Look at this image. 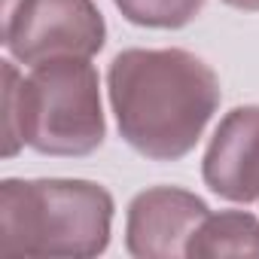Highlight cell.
Returning <instances> with one entry per match:
<instances>
[{
  "label": "cell",
  "instance_id": "cell-1",
  "mask_svg": "<svg viewBox=\"0 0 259 259\" xmlns=\"http://www.w3.org/2000/svg\"><path fill=\"white\" fill-rule=\"evenodd\" d=\"M107 92L119 135L153 162H177L195 150L220 107L217 73L186 49L119 52Z\"/></svg>",
  "mask_w": 259,
  "mask_h": 259
},
{
  "label": "cell",
  "instance_id": "cell-2",
  "mask_svg": "<svg viewBox=\"0 0 259 259\" xmlns=\"http://www.w3.org/2000/svg\"><path fill=\"white\" fill-rule=\"evenodd\" d=\"M101 79L89 58H58L28 76L4 61V156L22 147L43 156H89L104 144Z\"/></svg>",
  "mask_w": 259,
  "mask_h": 259
},
{
  "label": "cell",
  "instance_id": "cell-3",
  "mask_svg": "<svg viewBox=\"0 0 259 259\" xmlns=\"http://www.w3.org/2000/svg\"><path fill=\"white\" fill-rule=\"evenodd\" d=\"M113 195L92 180H4L0 259H89L107 250Z\"/></svg>",
  "mask_w": 259,
  "mask_h": 259
},
{
  "label": "cell",
  "instance_id": "cell-4",
  "mask_svg": "<svg viewBox=\"0 0 259 259\" xmlns=\"http://www.w3.org/2000/svg\"><path fill=\"white\" fill-rule=\"evenodd\" d=\"M104 40L107 25L92 0H19L4 19V43L28 67L92 58L104 49Z\"/></svg>",
  "mask_w": 259,
  "mask_h": 259
},
{
  "label": "cell",
  "instance_id": "cell-5",
  "mask_svg": "<svg viewBox=\"0 0 259 259\" xmlns=\"http://www.w3.org/2000/svg\"><path fill=\"white\" fill-rule=\"evenodd\" d=\"M207 204L177 186H153L128 204L125 247L141 259L186 256V244L207 217Z\"/></svg>",
  "mask_w": 259,
  "mask_h": 259
},
{
  "label": "cell",
  "instance_id": "cell-6",
  "mask_svg": "<svg viewBox=\"0 0 259 259\" xmlns=\"http://www.w3.org/2000/svg\"><path fill=\"white\" fill-rule=\"evenodd\" d=\"M201 174L210 192L229 201L259 198V107H235L207 144Z\"/></svg>",
  "mask_w": 259,
  "mask_h": 259
},
{
  "label": "cell",
  "instance_id": "cell-7",
  "mask_svg": "<svg viewBox=\"0 0 259 259\" xmlns=\"http://www.w3.org/2000/svg\"><path fill=\"white\" fill-rule=\"evenodd\" d=\"M189 259L217 256H256L259 259V220L244 210L207 213L186 244Z\"/></svg>",
  "mask_w": 259,
  "mask_h": 259
},
{
  "label": "cell",
  "instance_id": "cell-8",
  "mask_svg": "<svg viewBox=\"0 0 259 259\" xmlns=\"http://www.w3.org/2000/svg\"><path fill=\"white\" fill-rule=\"evenodd\" d=\"M113 4L132 25L174 31L201 13L204 0H113Z\"/></svg>",
  "mask_w": 259,
  "mask_h": 259
},
{
  "label": "cell",
  "instance_id": "cell-9",
  "mask_svg": "<svg viewBox=\"0 0 259 259\" xmlns=\"http://www.w3.org/2000/svg\"><path fill=\"white\" fill-rule=\"evenodd\" d=\"M223 4H229L235 10H247V13H259V0H223Z\"/></svg>",
  "mask_w": 259,
  "mask_h": 259
}]
</instances>
